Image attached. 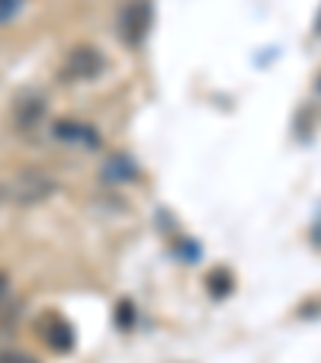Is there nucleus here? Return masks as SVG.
<instances>
[{"instance_id": "obj_3", "label": "nucleus", "mask_w": 321, "mask_h": 363, "mask_svg": "<svg viewBox=\"0 0 321 363\" xmlns=\"http://www.w3.org/2000/svg\"><path fill=\"white\" fill-rule=\"evenodd\" d=\"M116 29H119V39H123L129 48L142 45V42L148 39V29H151V4L148 0H125L119 16H116Z\"/></svg>"}, {"instance_id": "obj_11", "label": "nucleus", "mask_w": 321, "mask_h": 363, "mask_svg": "<svg viewBox=\"0 0 321 363\" xmlns=\"http://www.w3.org/2000/svg\"><path fill=\"white\" fill-rule=\"evenodd\" d=\"M7 289H10V277L0 270V302H4V296H7Z\"/></svg>"}, {"instance_id": "obj_12", "label": "nucleus", "mask_w": 321, "mask_h": 363, "mask_svg": "<svg viewBox=\"0 0 321 363\" xmlns=\"http://www.w3.org/2000/svg\"><path fill=\"white\" fill-rule=\"evenodd\" d=\"M315 33H321V13H318V23H315Z\"/></svg>"}, {"instance_id": "obj_2", "label": "nucleus", "mask_w": 321, "mask_h": 363, "mask_svg": "<svg viewBox=\"0 0 321 363\" xmlns=\"http://www.w3.org/2000/svg\"><path fill=\"white\" fill-rule=\"evenodd\" d=\"M35 335L42 337V344H45L48 350H55V354H71L77 344L74 325H71L58 308L39 312V318H35Z\"/></svg>"}, {"instance_id": "obj_13", "label": "nucleus", "mask_w": 321, "mask_h": 363, "mask_svg": "<svg viewBox=\"0 0 321 363\" xmlns=\"http://www.w3.org/2000/svg\"><path fill=\"white\" fill-rule=\"evenodd\" d=\"M0 199H4V186H0Z\"/></svg>"}, {"instance_id": "obj_5", "label": "nucleus", "mask_w": 321, "mask_h": 363, "mask_svg": "<svg viewBox=\"0 0 321 363\" xmlns=\"http://www.w3.org/2000/svg\"><path fill=\"white\" fill-rule=\"evenodd\" d=\"M42 119H45V96L26 94V96H20V100H16V106H13V123H16V129H20L23 135H29V132L39 129Z\"/></svg>"}, {"instance_id": "obj_1", "label": "nucleus", "mask_w": 321, "mask_h": 363, "mask_svg": "<svg viewBox=\"0 0 321 363\" xmlns=\"http://www.w3.org/2000/svg\"><path fill=\"white\" fill-rule=\"evenodd\" d=\"M106 71V55L94 45H74L64 55L62 68H58V77L62 84H87L96 81V77Z\"/></svg>"}, {"instance_id": "obj_8", "label": "nucleus", "mask_w": 321, "mask_h": 363, "mask_svg": "<svg viewBox=\"0 0 321 363\" xmlns=\"http://www.w3.org/2000/svg\"><path fill=\"white\" fill-rule=\"evenodd\" d=\"M0 363H39L33 354H26V350H0Z\"/></svg>"}, {"instance_id": "obj_6", "label": "nucleus", "mask_w": 321, "mask_h": 363, "mask_svg": "<svg viewBox=\"0 0 321 363\" xmlns=\"http://www.w3.org/2000/svg\"><path fill=\"white\" fill-rule=\"evenodd\" d=\"M55 135L58 138H68V142H84V145H100L94 135V129H87V125H74V123H58L55 125Z\"/></svg>"}, {"instance_id": "obj_4", "label": "nucleus", "mask_w": 321, "mask_h": 363, "mask_svg": "<svg viewBox=\"0 0 321 363\" xmlns=\"http://www.w3.org/2000/svg\"><path fill=\"white\" fill-rule=\"evenodd\" d=\"M52 193H55V180L45 177L42 171H23L10 180V196L20 206L42 203V199H48Z\"/></svg>"}, {"instance_id": "obj_10", "label": "nucleus", "mask_w": 321, "mask_h": 363, "mask_svg": "<svg viewBox=\"0 0 321 363\" xmlns=\"http://www.w3.org/2000/svg\"><path fill=\"white\" fill-rule=\"evenodd\" d=\"M20 7H23V0H0V23L13 20L20 13Z\"/></svg>"}, {"instance_id": "obj_9", "label": "nucleus", "mask_w": 321, "mask_h": 363, "mask_svg": "<svg viewBox=\"0 0 321 363\" xmlns=\"http://www.w3.org/2000/svg\"><path fill=\"white\" fill-rule=\"evenodd\" d=\"M123 174H135V167L129 164V158H125V155H119V158L113 161L110 167H106V177H116V180H119Z\"/></svg>"}, {"instance_id": "obj_7", "label": "nucleus", "mask_w": 321, "mask_h": 363, "mask_svg": "<svg viewBox=\"0 0 321 363\" xmlns=\"http://www.w3.org/2000/svg\"><path fill=\"white\" fill-rule=\"evenodd\" d=\"M205 283H209V293L215 296V299H222V296L232 293V283H235V280H232V274H228V270L222 267V270H212L209 280H205Z\"/></svg>"}]
</instances>
